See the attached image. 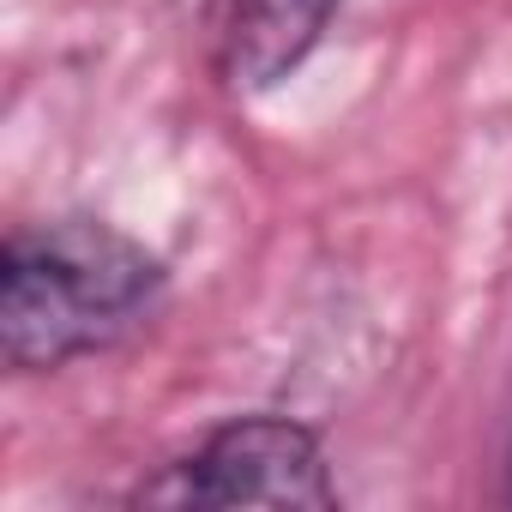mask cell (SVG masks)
I'll return each mask as SVG.
<instances>
[{
	"label": "cell",
	"mask_w": 512,
	"mask_h": 512,
	"mask_svg": "<svg viewBox=\"0 0 512 512\" xmlns=\"http://www.w3.org/2000/svg\"><path fill=\"white\" fill-rule=\"evenodd\" d=\"M169 290L157 253L103 217L19 223L0 247V356L19 374H55L133 338Z\"/></svg>",
	"instance_id": "1"
},
{
	"label": "cell",
	"mask_w": 512,
	"mask_h": 512,
	"mask_svg": "<svg viewBox=\"0 0 512 512\" xmlns=\"http://www.w3.org/2000/svg\"><path fill=\"white\" fill-rule=\"evenodd\" d=\"M133 506H290V512H332L344 494L320 452V434L296 416H229L193 452L169 458L145 476Z\"/></svg>",
	"instance_id": "2"
},
{
	"label": "cell",
	"mask_w": 512,
	"mask_h": 512,
	"mask_svg": "<svg viewBox=\"0 0 512 512\" xmlns=\"http://www.w3.org/2000/svg\"><path fill=\"white\" fill-rule=\"evenodd\" d=\"M344 0H199V49L229 97L284 85L332 31Z\"/></svg>",
	"instance_id": "3"
},
{
	"label": "cell",
	"mask_w": 512,
	"mask_h": 512,
	"mask_svg": "<svg viewBox=\"0 0 512 512\" xmlns=\"http://www.w3.org/2000/svg\"><path fill=\"white\" fill-rule=\"evenodd\" d=\"M500 500L512 506V446H506V488H500Z\"/></svg>",
	"instance_id": "4"
}]
</instances>
